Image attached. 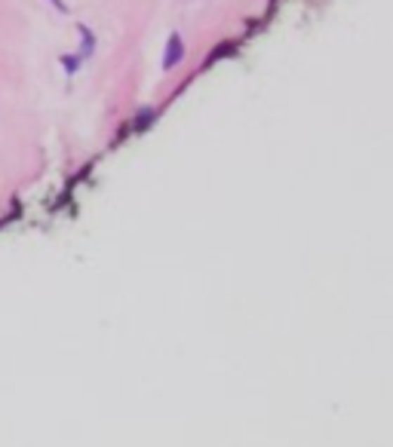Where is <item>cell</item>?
I'll return each instance as SVG.
<instances>
[{
    "mask_svg": "<svg viewBox=\"0 0 393 447\" xmlns=\"http://www.w3.org/2000/svg\"><path fill=\"white\" fill-rule=\"evenodd\" d=\"M49 4H53L58 13H68V6H65V0H49Z\"/></svg>",
    "mask_w": 393,
    "mask_h": 447,
    "instance_id": "cell-4",
    "label": "cell"
},
{
    "mask_svg": "<svg viewBox=\"0 0 393 447\" xmlns=\"http://www.w3.org/2000/svg\"><path fill=\"white\" fill-rule=\"evenodd\" d=\"M185 58V40H181L179 31H172L169 37H166V53H163V67L169 71V67H175Z\"/></svg>",
    "mask_w": 393,
    "mask_h": 447,
    "instance_id": "cell-1",
    "label": "cell"
},
{
    "mask_svg": "<svg viewBox=\"0 0 393 447\" xmlns=\"http://www.w3.org/2000/svg\"><path fill=\"white\" fill-rule=\"evenodd\" d=\"M62 67H65V74H68V77H71V74H77V67H80V58H77V53H65L62 55Z\"/></svg>",
    "mask_w": 393,
    "mask_h": 447,
    "instance_id": "cell-3",
    "label": "cell"
},
{
    "mask_svg": "<svg viewBox=\"0 0 393 447\" xmlns=\"http://www.w3.org/2000/svg\"><path fill=\"white\" fill-rule=\"evenodd\" d=\"M77 31H80V37H83V49H80L77 55L80 58H89V55H93V49H96V37H93V31H89L86 25H80Z\"/></svg>",
    "mask_w": 393,
    "mask_h": 447,
    "instance_id": "cell-2",
    "label": "cell"
}]
</instances>
